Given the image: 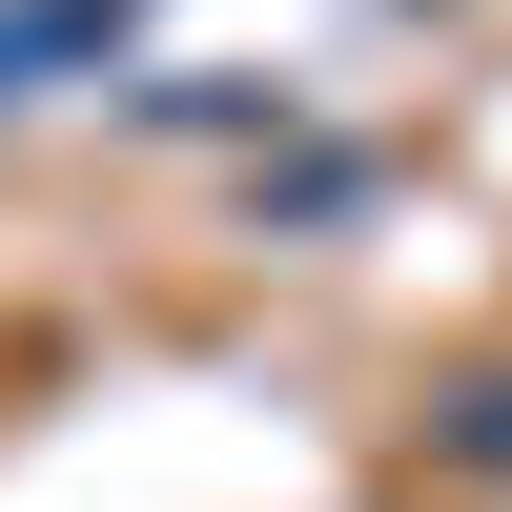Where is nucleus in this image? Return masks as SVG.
I'll return each instance as SVG.
<instances>
[{
  "label": "nucleus",
  "instance_id": "1",
  "mask_svg": "<svg viewBox=\"0 0 512 512\" xmlns=\"http://www.w3.org/2000/svg\"><path fill=\"white\" fill-rule=\"evenodd\" d=\"M431 431H451V451H472V472H512V369H472V390H451V410H431Z\"/></svg>",
  "mask_w": 512,
  "mask_h": 512
}]
</instances>
